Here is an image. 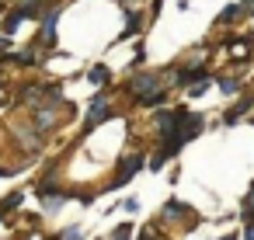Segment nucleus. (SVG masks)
<instances>
[{"instance_id": "nucleus-1", "label": "nucleus", "mask_w": 254, "mask_h": 240, "mask_svg": "<svg viewBox=\"0 0 254 240\" xmlns=\"http://www.w3.org/2000/svg\"><path fill=\"white\" fill-rule=\"evenodd\" d=\"M105 119H108V94H94L91 112H87V119H84V129H94V125L105 122Z\"/></svg>"}, {"instance_id": "nucleus-2", "label": "nucleus", "mask_w": 254, "mask_h": 240, "mask_svg": "<svg viewBox=\"0 0 254 240\" xmlns=\"http://www.w3.org/2000/svg\"><path fill=\"white\" fill-rule=\"evenodd\" d=\"M119 167H122V171L115 174V184H126V181H129V178H132V174H136V171L143 167V157H139V153H136V157H126V160H122Z\"/></svg>"}, {"instance_id": "nucleus-3", "label": "nucleus", "mask_w": 254, "mask_h": 240, "mask_svg": "<svg viewBox=\"0 0 254 240\" xmlns=\"http://www.w3.org/2000/svg\"><path fill=\"white\" fill-rule=\"evenodd\" d=\"M56 21H60L56 11L42 18V42H46V46H56Z\"/></svg>"}, {"instance_id": "nucleus-4", "label": "nucleus", "mask_w": 254, "mask_h": 240, "mask_svg": "<svg viewBox=\"0 0 254 240\" xmlns=\"http://www.w3.org/2000/svg\"><path fill=\"white\" fill-rule=\"evenodd\" d=\"M132 91H136L139 98H150V94L157 91V77H150V73H146V77H136V84H132Z\"/></svg>"}, {"instance_id": "nucleus-5", "label": "nucleus", "mask_w": 254, "mask_h": 240, "mask_svg": "<svg viewBox=\"0 0 254 240\" xmlns=\"http://www.w3.org/2000/svg\"><path fill=\"white\" fill-rule=\"evenodd\" d=\"M21 21H25V14H21V7H18L14 14H7V21H4V35H14Z\"/></svg>"}, {"instance_id": "nucleus-6", "label": "nucleus", "mask_w": 254, "mask_h": 240, "mask_svg": "<svg viewBox=\"0 0 254 240\" xmlns=\"http://www.w3.org/2000/svg\"><path fill=\"white\" fill-rule=\"evenodd\" d=\"M136 32H139V14L126 11V28H122V39H129V35H136Z\"/></svg>"}, {"instance_id": "nucleus-7", "label": "nucleus", "mask_w": 254, "mask_h": 240, "mask_svg": "<svg viewBox=\"0 0 254 240\" xmlns=\"http://www.w3.org/2000/svg\"><path fill=\"white\" fill-rule=\"evenodd\" d=\"M87 80H91V84H98V87H101V84H105V80H108V66H94V70H91V73H87Z\"/></svg>"}, {"instance_id": "nucleus-8", "label": "nucleus", "mask_w": 254, "mask_h": 240, "mask_svg": "<svg viewBox=\"0 0 254 240\" xmlns=\"http://www.w3.org/2000/svg\"><path fill=\"white\" fill-rule=\"evenodd\" d=\"M35 125H39V129H49V125H53V108H39Z\"/></svg>"}, {"instance_id": "nucleus-9", "label": "nucleus", "mask_w": 254, "mask_h": 240, "mask_svg": "<svg viewBox=\"0 0 254 240\" xmlns=\"http://www.w3.org/2000/svg\"><path fill=\"white\" fill-rule=\"evenodd\" d=\"M185 212H188V209H185V205H181V202H167V205H164V212H160V216H164V219H171V216H185Z\"/></svg>"}, {"instance_id": "nucleus-10", "label": "nucleus", "mask_w": 254, "mask_h": 240, "mask_svg": "<svg viewBox=\"0 0 254 240\" xmlns=\"http://www.w3.org/2000/svg\"><path fill=\"white\" fill-rule=\"evenodd\" d=\"M209 84H212V80H209V77H198V80H195V84H188V94H191V98H198V94H202V91H205V87H209Z\"/></svg>"}, {"instance_id": "nucleus-11", "label": "nucleus", "mask_w": 254, "mask_h": 240, "mask_svg": "<svg viewBox=\"0 0 254 240\" xmlns=\"http://www.w3.org/2000/svg\"><path fill=\"white\" fill-rule=\"evenodd\" d=\"M21 198H25V195H21V191H14V195H11V198H4V202H0V216H4V212H7V209H14V205H21Z\"/></svg>"}, {"instance_id": "nucleus-12", "label": "nucleus", "mask_w": 254, "mask_h": 240, "mask_svg": "<svg viewBox=\"0 0 254 240\" xmlns=\"http://www.w3.org/2000/svg\"><path fill=\"white\" fill-rule=\"evenodd\" d=\"M244 112H251V98H247V101H240V105H237V108H233V112L226 115V122H237V119H240Z\"/></svg>"}, {"instance_id": "nucleus-13", "label": "nucleus", "mask_w": 254, "mask_h": 240, "mask_svg": "<svg viewBox=\"0 0 254 240\" xmlns=\"http://www.w3.org/2000/svg\"><path fill=\"white\" fill-rule=\"evenodd\" d=\"M219 91L223 94H237L240 91V80H219Z\"/></svg>"}, {"instance_id": "nucleus-14", "label": "nucleus", "mask_w": 254, "mask_h": 240, "mask_svg": "<svg viewBox=\"0 0 254 240\" xmlns=\"http://www.w3.org/2000/svg\"><path fill=\"white\" fill-rule=\"evenodd\" d=\"M240 11H244V4H233V7H226V11H223L219 18H223V21H230V18H237Z\"/></svg>"}, {"instance_id": "nucleus-15", "label": "nucleus", "mask_w": 254, "mask_h": 240, "mask_svg": "<svg viewBox=\"0 0 254 240\" xmlns=\"http://www.w3.org/2000/svg\"><path fill=\"white\" fill-rule=\"evenodd\" d=\"M63 240H84L80 226H70V230H63Z\"/></svg>"}, {"instance_id": "nucleus-16", "label": "nucleus", "mask_w": 254, "mask_h": 240, "mask_svg": "<svg viewBox=\"0 0 254 240\" xmlns=\"http://www.w3.org/2000/svg\"><path fill=\"white\" fill-rule=\"evenodd\" d=\"M129 233H132V226H119V230H115L108 240H129Z\"/></svg>"}, {"instance_id": "nucleus-17", "label": "nucleus", "mask_w": 254, "mask_h": 240, "mask_svg": "<svg viewBox=\"0 0 254 240\" xmlns=\"http://www.w3.org/2000/svg\"><path fill=\"white\" fill-rule=\"evenodd\" d=\"M139 101H143V105H160V101H164V91H153L150 98H139Z\"/></svg>"}, {"instance_id": "nucleus-18", "label": "nucleus", "mask_w": 254, "mask_h": 240, "mask_svg": "<svg viewBox=\"0 0 254 240\" xmlns=\"http://www.w3.org/2000/svg\"><path fill=\"white\" fill-rule=\"evenodd\" d=\"M244 216H254V188H251V195L244 198Z\"/></svg>"}, {"instance_id": "nucleus-19", "label": "nucleus", "mask_w": 254, "mask_h": 240, "mask_svg": "<svg viewBox=\"0 0 254 240\" xmlns=\"http://www.w3.org/2000/svg\"><path fill=\"white\" fill-rule=\"evenodd\" d=\"M14 60H18V63H25V66H32V63H35V53H18Z\"/></svg>"}, {"instance_id": "nucleus-20", "label": "nucleus", "mask_w": 254, "mask_h": 240, "mask_svg": "<svg viewBox=\"0 0 254 240\" xmlns=\"http://www.w3.org/2000/svg\"><path fill=\"white\" fill-rule=\"evenodd\" d=\"M122 209H126V212H136V209H139V202H136V198H126V202H122Z\"/></svg>"}, {"instance_id": "nucleus-21", "label": "nucleus", "mask_w": 254, "mask_h": 240, "mask_svg": "<svg viewBox=\"0 0 254 240\" xmlns=\"http://www.w3.org/2000/svg\"><path fill=\"white\" fill-rule=\"evenodd\" d=\"M244 237H247V240H254V226H247V233H244Z\"/></svg>"}, {"instance_id": "nucleus-22", "label": "nucleus", "mask_w": 254, "mask_h": 240, "mask_svg": "<svg viewBox=\"0 0 254 240\" xmlns=\"http://www.w3.org/2000/svg\"><path fill=\"white\" fill-rule=\"evenodd\" d=\"M7 174H11V171H4V167H0V178H7Z\"/></svg>"}, {"instance_id": "nucleus-23", "label": "nucleus", "mask_w": 254, "mask_h": 240, "mask_svg": "<svg viewBox=\"0 0 254 240\" xmlns=\"http://www.w3.org/2000/svg\"><path fill=\"white\" fill-rule=\"evenodd\" d=\"M223 240H237V237H223Z\"/></svg>"}]
</instances>
